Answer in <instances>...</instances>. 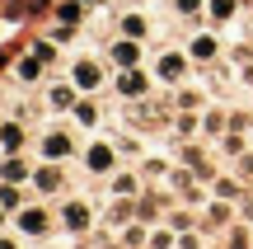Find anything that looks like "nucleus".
Segmentation results:
<instances>
[{
  "label": "nucleus",
  "instance_id": "f257e3e1",
  "mask_svg": "<svg viewBox=\"0 0 253 249\" xmlns=\"http://www.w3.org/2000/svg\"><path fill=\"white\" fill-rule=\"evenodd\" d=\"M61 150H71V141L66 137H47V155H61Z\"/></svg>",
  "mask_w": 253,
  "mask_h": 249
},
{
  "label": "nucleus",
  "instance_id": "f03ea898",
  "mask_svg": "<svg viewBox=\"0 0 253 249\" xmlns=\"http://www.w3.org/2000/svg\"><path fill=\"white\" fill-rule=\"evenodd\" d=\"M108 160H113L108 150H103V146H94V155H89V165H94V169H108Z\"/></svg>",
  "mask_w": 253,
  "mask_h": 249
},
{
  "label": "nucleus",
  "instance_id": "7ed1b4c3",
  "mask_svg": "<svg viewBox=\"0 0 253 249\" xmlns=\"http://www.w3.org/2000/svg\"><path fill=\"white\" fill-rule=\"evenodd\" d=\"M122 90H126V94H136V90H145V80H141V75L131 71V75H126V80H122Z\"/></svg>",
  "mask_w": 253,
  "mask_h": 249
},
{
  "label": "nucleus",
  "instance_id": "20e7f679",
  "mask_svg": "<svg viewBox=\"0 0 253 249\" xmlns=\"http://www.w3.org/2000/svg\"><path fill=\"white\" fill-rule=\"evenodd\" d=\"M80 85H99V71L94 66H80Z\"/></svg>",
  "mask_w": 253,
  "mask_h": 249
},
{
  "label": "nucleus",
  "instance_id": "39448f33",
  "mask_svg": "<svg viewBox=\"0 0 253 249\" xmlns=\"http://www.w3.org/2000/svg\"><path fill=\"white\" fill-rule=\"evenodd\" d=\"M235 9V0H216V14H230Z\"/></svg>",
  "mask_w": 253,
  "mask_h": 249
}]
</instances>
